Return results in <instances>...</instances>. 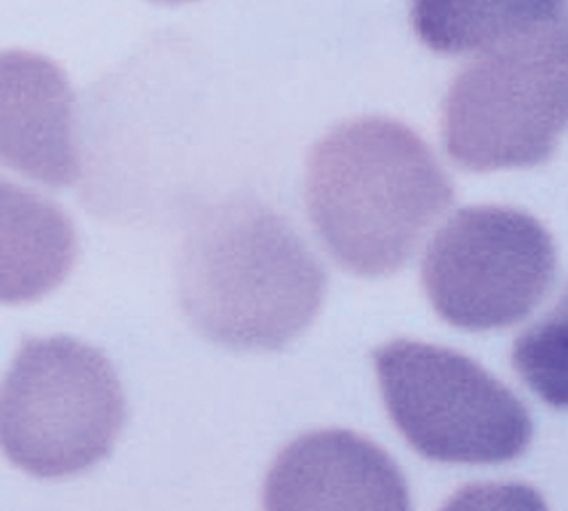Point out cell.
Here are the masks:
<instances>
[{"instance_id": "1", "label": "cell", "mask_w": 568, "mask_h": 511, "mask_svg": "<svg viewBox=\"0 0 568 511\" xmlns=\"http://www.w3.org/2000/svg\"><path fill=\"white\" fill-rule=\"evenodd\" d=\"M453 201V182L430 146L394 119L348 121L307 160L310 218L327 251L362 277L403 268Z\"/></svg>"}, {"instance_id": "2", "label": "cell", "mask_w": 568, "mask_h": 511, "mask_svg": "<svg viewBox=\"0 0 568 511\" xmlns=\"http://www.w3.org/2000/svg\"><path fill=\"white\" fill-rule=\"evenodd\" d=\"M318 259L271 207L240 198L205 212L182 248L180 300L194 328L234 350H280L316 318Z\"/></svg>"}, {"instance_id": "3", "label": "cell", "mask_w": 568, "mask_h": 511, "mask_svg": "<svg viewBox=\"0 0 568 511\" xmlns=\"http://www.w3.org/2000/svg\"><path fill=\"white\" fill-rule=\"evenodd\" d=\"M123 423L125 396L110 359L71 337L26 341L0 385V450L34 478L97 467Z\"/></svg>"}, {"instance_id": "4", "label": "cell", "mask_w": 568, "mask_h": 511, "mask_svg": "<svg viewBox=\"0 0 568 511\" xmlns=\"http://www.w3.org/2000/svg\"><path fill=\"white\" fill-rule=\"evenodd\" d=\"M568 112L566 21L473 60L444 105L446 151L466 171L530 168L557 149Z\"/></svg>"}, {"instance_id": "5", "label": "cell", "mask_w": 568, "mask_h": 511, "mask_svg": "<svg viewBox=\"0 0 568 511\" xmlns=\"http://www.w3.org/2000/svg\"><path fill=\"white\" fill-rule=\"evenodd\" d=\"M375 370L394 426L425 459L507 463L532 443L528 407L462 352L398 339L375 350Z\"/></svg>"}, {"instance_id": "6", "label": "cell", "mask_w": 568, "mask_h": 511, "mask_svg": "<svg viewBox=\"0 0 568 511\" xmlns=\"http://www.w3.org/2000/svg\"><path fill=\"white\" fill-rule=\"evenodd\" d=\"M550 232L530 214L480 205L459 209L430 242L420 280L453 328H511L541 305L555 283Z\"/></svg>"}, {"instance_id": "7", "label": "cell", "mask_w": 568, "mask_h": 511, "mask_svg": "<svg viewBox=\"0 0 568 511\" xmlns=\"http://www.w3.org/2000/svg\"><path fill=\"white\" fill-rule=\"evenodd\" d=\"M396 461L346 432H310L284 448L266 476V509H409Z\"/></svg>"}, {"instance_id": "8", "label": "cell", "mask_w": 568, "mask_h": 511, "mask_svg": "<svg viewBox=\"0 0 568 511\" xmlns=\"http://www.w3.org/2000/svg\"><path fill=\"white\" fill-rule=\"evenodd\" d=\"M0 164L53 190L80 177L75 96L49 58L0 53Z\"/></svg>"}, {"instance_id": "9", "label": "cell", "mask_w": 568, "mask_h": 511, "mask_svg": "<svg viewBox=\"0 0 568 511\" xmlns=\"http://www.w3.org/2000/svg\"><path fill=\"white\" fill-rule=\"evenodd\" d=\"M78 257L67 212L0 177V303H32L55 292Z\"/></svg>"}, {"instance_id": "10", "label": "cell", "mask_w": 568, "mask_h": 511, "mask_svg": "<svg viewBox=\"0 0 568 511\" xmlns=\"http://www.w3.org/2000/svg\"><path fill=\"white\" fill-rule=\"evenodd\" d=\"M566 0H412L418 39L435 53L464 55L544 32L564 21Z\"/></svg>"}, {"instance_id": "11", "label": "cell", "mask_w": 568, "mask_h": 511, "mask_svg": "<svg viewBox=\"0 0 568 511\" xmlns=\"http://www.w3.org/2000/svg\"><path fill=\"white\" fill-rule=\"evenodd\" d=\"M566 311L559 307L557 316L537 325L535 330L520 337L514 346V368L526 382L550 405L564 407L566 402Z\"/></svg>"}, {"instance_id": "12", "label": "cell", "mask_w": 568, "mask_h": 511, "mask_svg": "<svg viewBox=\"0 0 568 511\" xmlns=\"http://www.w3.org/2000/svg\"><path fill=\"white\" fill-rule=\"evenodd\" d=\"M158 3H171V6H175V3H192V0H158Z\"/></svg>"}]
</instances>
